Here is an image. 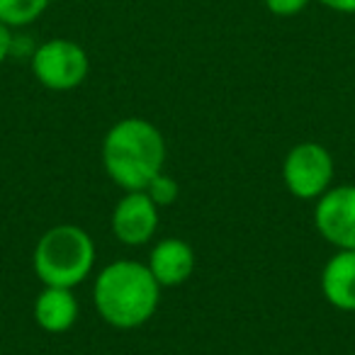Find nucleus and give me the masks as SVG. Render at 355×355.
I'll use <instances>...</instances> for the list:
<instances>
[{"label":"nucleus","mask_w":355,"mask_h":355,"mask_svg":"<svg viewBox=\"0 0 355 355\" xmlns=\"http://www.w3.org/2000/svg\"><path fill=\"white\" fill-rule=\"evenodd\" d=\"M195 251L183 239H163L148 256V270L161 287H178L195 272Z\"/></svg>","instance_id":"6e6552de"},{"label":"nucleus","mask_w":355,"mask_h":355,"mask_svg":"<svg viewBox=\"0 0 355 355\" xmlns=\"http://www.w3.org/2000/svg\"><path fill=\"white\" fill-rule=\"evenodd\" d=\"M90 61L73 40H49L32 51V73L49 90H73L85 80Z\"/></svg>","instance_id":"20e7f679"},{"label":"nucleus","mask_w":355,"mask_h":355,"mask_svg":"<svg viewBox=\"0 0 355 355\" xmlns=\"http://www.w3.org/2000/svg\"><path fill=\"white\" fill-rule=\"evenodd\" d=\"M95 309L114 329H137L158 309L161 285L148 266L137 261H114L100 270L93 290Z\"/></svg>","instance_id":"f03ea898"},{"label":"nucleus","mask_w":355,"mask_h":355,"mask_svg":"<svg viewBox=\"0 0 355 355\" xmlns=\"http://www.w3.org/2000/svg\"><path fill=\"white\" fill-rule=\"evenodd\" d=\"M319 234L338 251H355V185H336L319 198L314 209Z\"/></svg>","instance_id":"423d86ee"},{"label":"nucleus","mask_w":355,"mask_h":355,"mask_svg":"<svg viewBox=\"0 0 355 355\" xmlns=\"http://www.w3.org/2000/svg\"><path fill=\"white\" fill-rule=\"evenodd\" d=\"M51 0H0V22L8 27H27L37 22Z\"/></svg>","instance_id":"9b49d317"},{"label":"nucleus","mask_w":355,"mask_h":355,"mask_svg":"<svg viewBox=\"0 0 355 355\" xmlns=\"http://www.w3.org/2000/svg\"><path fill=\"white\" fill-rule=\"evenodd\" d=\"M268 8V12H272L275 17H295L309 6L311 0H263Z\"/></svg>","instance_id":"ddd939ff"},{"label":"nucleus","mask_w":355,"mask_h":355,"mask_svg":"<svg viewBox=\"0 0 355 355\" xmlns=\"http://www.w3.org/2000/svg\"><path fill=\"white\" fill-rule=\"evenodd\" d=\"M144 193H146L158 207H166V205H171L173 200L178 198V183L171 175H166V173L161 171L151 183L144 188Z\"/></svg>","instance_id":"f8f14e48"},{"label":"nucleus","mask_w":355,"mask_h":355,"mask_svg":"<svg viewBox=\"0 0 355 355\" xmlns=\"http://www.w3.org/2000/svg\"><path fill=\"white\" fill-rule=\"evenodd\" d=\"M321 292L340 311H355V251H338L321 270Z\"/></svg>","instance_id":"1a4fd4ad"},{"label":"nucleus","mask_w":355,"mask_h":355,"mask_svg":"<svg viewBox=\"0 0 355 355\" xmlns=\"http://www.w3.org/2000/svg\"><path fill=\"white\" fill-rule=\"evenodd\" d=\"M15 49V37H12V27H8L6 22H0V64L8 61V56Z\"/></svg>","instance_id":"4468645a"},{"label":"nucleus","mask_w":355,"mask_h":355,"mask_svg":"<svg viewBox=\"0 0 355 355\" xmlns=\"http://www.w3.org/2000/svg\"><path fill=\"white\" fill-rule=\"evenodd\" d=\"M163 161H166V141L156 124L148 119H119L105 134V171L127 193L146 188L163 171Z\"/></svg>","instance_id":"f257e3e1"},{"label":"nucleus","mask_w":355,"mask_h":355,"mask_svg":"<svg viewBox=\"0 0 355 355\" xmlns=\"http://www.w3.org/2000/svg\"><path fill=\"white\" fill-rule=\"evenodd\" d=\"M158 229V205L144 190H132L112 212V232L127 246H144Z\"/></svg>","instance_id":"0eeeda50"},{"label":"nucleus","mask_w":355,"mask_h":355,"mask_svg":"<svg viewBox=\"0 0 355 355\" xmlns=\"http://www.w3.org/2000/svg\"><path fill=\"white\" fill-rule=\"evenodd\" d=\"M78 319V302L69 287H51L44 290L35 300V321L40 329L49 334H64Z\"/></svg>","instance_id":"9d476101"},{"label":"nucleus","mask_w":355,"mask_h":355,"mask_svg":"<svg viewBox=\"0 0 355 355\" xmlns=\"http://www.w3.org/2000/svg\"><path fill=\"white\" fill-rule=\"evenodd\" d=\"M334 156L329 148L314 141H304L287 153L282 178L295 198L319 200L334 183Z\"/></svg>","instance_id":"39448f33"},{"label":"nucleus","mask_w":355,"mask_h":355,"mask_svg":"<svg viewBox=\"0 0 355 355\" xmlns=\"http://www.w3.org/2000/svg\"><path fill=\"white\" fill-rule=\"evenodd\" d=\"M32 266L44 285L73 290L93 270L95 243L85 229L59 224L37 241Z\"/></svg>","instance_id":"7ed1b4c3"},{"label":"nucleus","mask_w":355,"mask_h":355,"mask_svg":"<svg viewBox=\"0 0 355 355\" xmlns=\"http://www.w3.org/2000/svg\"><path fill=\"white\" fill-rule=\"evenodd\" d=\"M319 3L334 12H343V15H353L355 12V0H319Z\"/></svg>","instance_id":"2eb2a0df"}]
</instances>
